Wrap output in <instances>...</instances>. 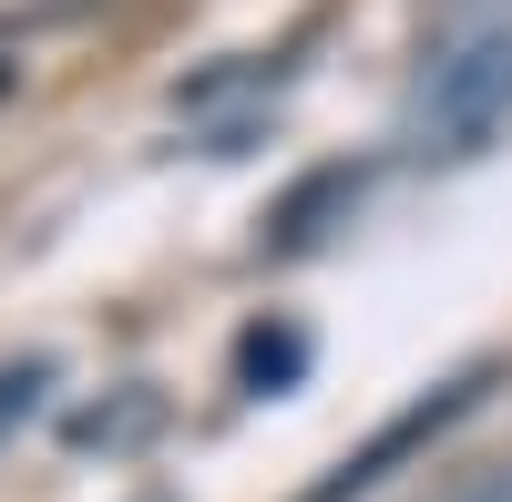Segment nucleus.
Returning a JSON list of instances; mask_svg holds the SVG:
<instances>
[{
  "label": "nucleus",
  "mask_w": 512,
  "mask_h": 502,
  "mask_svg": "<svg viewBox=\"0 0 512 502\" xmlns=\"http://www.w3.org/2000/svg\"><path fill=\"white\" fill-rule=\"evenodd\" d=\"M512 123V21L472 31L461 52H441L431 72H420V93H410V154H431V164H461V154H482L492 134Z\"/></svg>",
  "instance_id": "1"
},
{
  "label": "nucleus",
  "mask_w": 512,
  "mask_h": 502,
  "mask_svg": "<svg viewBox=\"0 0 512 502\" xmlns=\"http://www.w3.org/2000/svg\"><path fill=\"white\" fill-rule=\"evenodd\" d=\"M492 390H502V369H492V359H482V369H461V380H441L431 400H410L400 421H379V431H369V441H359V451H349V462H338V472H328L308 502H349V492H369V482H390V472L410 462V451H431L451 421H472V410H482Z\"/></svg>",
  "instance_id": "2"
},
{
  "label": "nucleus",
  "mask_w": 512,
  "mask_h": 502,
  "mask_svg": "<svg viewBox=\"0 0 512 502\" xmlns=\"http://www.w3.org/2000/svg\"><path fill=\"white\" fill-rule=\"evenodd\" d=\"M359 185H369L359 164H318V175H308V185H297L277 216H267V246H277V257L318 246V236H328V216H349V205H359Z\"/></svg>",
  "instance_id": "3"
},
{
  "label": "nucleus",
  "mask_w": 512,
  "mask_h": 502,
  "mask_svg": "<svg viewBox=\"0 0 512 502\" xmlns=\"http://www.w3.org/2000/svg\"><path fill=\"white\" fill-rule=\"evenodd\" d=\"M297 380H308V328H297V318H256L246 339H236V390L277 400V390H297Z\"/></svg>",
  "instance_id": "4"
},
{
  "label": "nucleus",
  "mask_w": 512,
  "mask_h": 502,
  "mask_svg": "<svg viewBox=\"0 0 512 502\" xmlns=\"http://www.w3.org/2000/svg\"><path fill=\"white\" fill-rule=\"evenodd\" d=\"M134 431H154V390H134V400H123V410H72V441L82 451H113V441H134Z\"/></svg>",
  "instance_id": "5"
},
{
  "label": "nucleus",
  "mask_w": 512,
  "mask_h": 502,
  "mask_svg": "<svg viewBox=\"0 0 512 502\" xmlns=\"http://www.w3.org/2000/svg\"><path fill=\"white\" fill-rule=\"evenodd\" d=\"M41 390H52V359H11V369H0V441L41 410Z\"/></svg>",
  "instance_id": "6"
},
{
  "label": "nucleus",
  "mask_w": 512,
  "mask_h": 502,
  "mask_svg": "<svg viewBox=\"0 0 512 502\" xmlns=\"http://www.w3.org/2000/svg\"><path fill=\"white\" fill-rule=\"evenodd\" d=\"M441 502H512V462H502V472H482V482H461V492H441Z\"/></svg>",
  "instance_id": "7"
}]
</instances>
